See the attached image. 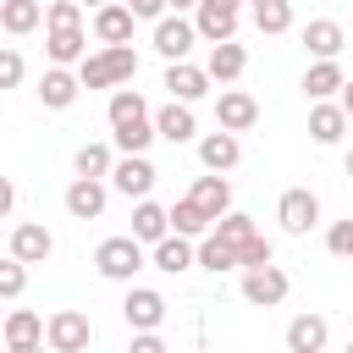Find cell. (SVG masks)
<instances>
[{
    "label": "cell",
    "mask_w": 353,
    "mask_h": 353,
    "mask_svg": "<svg viewBox=\"0 0 353 353\" xmlns=\"http://www.w3.org/2000/svg\"><path fill=\"white\" fill-rule=\"evenodd\" d=\"M138 77V50L132 44H121V50H94L83 66H77V83L83 88H121V83H132Z\"/></svg>",
    "instance_id": "obj_1"
},
{
    "label": "cell",
    "mask_w": 353,
    "mask_h": 353,
    "mask_svg": "<svg viewBox=\"0 0 353 353\" xmlns=\"http://www.w3.org/2000/svg\"><path fill=\"white\" fill-rule=\"evenodd\" d=\"M149 265V254L121 232V237H105L99 248H94V270L105 276V281H121V287H132V276Z\"/></svg>",
    "instance_id": "obj_2"
},
{
    "label": "cell",
    "mask_w": 353,
    "mask_h": 353,
    "mask_svg": "<svg viewBox=\"0 0 353 353\" xmlns=\"http://www.w3.org/2000/svg\"><path fill=\"white\" fill-rule=\"evenodd\" d=\"M188 22H193V33L215 50V44H232V39H237L243 6H237V0H199V11H193Z\"/></svg>",
    "instance_id": "obj_3"
},
{
    "label": "cell",
    "mask_w": 353,
    "mask_h": 353,
    "mask_svg": "<svg viewBox=\"0 0 353 353\" xmlns=\"http://www.w3.org/2000/svg\"><path fill=\"white\" fill-rule=\"evenodd\" d=\"M88 342H94V320L83 309H55L44 320V347L50 353H88Z\"/></svg>",
    "instance_id": "obj_4"
},
{
    "label": "cell",
    "mask_w": 353,
    "mask_h": 353,
    "mask_svg": "<svg viewBox=\"0 0 353 353\" xmlns=\"http://www.w3.org/2000/svg\"><path fill=\"white\" fill-rule=\"evenodd\" d=\"M165 292H154V287H127V298H121V320L132 325V336H143V331H160L165 325Z\"/></svg>",
    "instance_id": "obj_5"
},
{
    "label": "cell",
    "mask_w": 353,
    "mask_h": 353,
    "mask_svg": "<svg viewBox=\"0 0 353 353\" xmlns=\"http://www.w3.org/2000/svg\"><path fill=\"white\" fill-rule=\"evenodd\" d=\"M154 160L149 154H116V165H110V188L121 193V199H132V204H143L149 199V188H154Z\"/></svg>",
    "instance_id": "obj_6"
},
{
    "label": "cell",
    "mask_w": 353,
    "mask_h": 353,
    "mask_svg": "<svg viewBox=\"0 0 353 353\" xmlns=\"http://www.w3.org/2000/svg\"><path fill=\"white\" fill-rule=\"evenodd\" d=\"M276 221H281L287 237H309V232L320 226V199H314L309 188H287V193L276 199Z\"/></svg>",
    "instance_id": "obj_7"
},
{
    "label": "cell",
    "mask_w": 353,
    "mask_h": 353,
    "mask_svg": "<svg viewBox=\"0 0 353 353\" xmlns=\"http://www.w3.org/2000/svg\"><path fill=\"white\" fill-rule=\"evenodd\" d=\"M44 55H50V66H61V72L83 66V61H88V28H83V22L44 28Z\"/></svg>",
    "instance_id": "obj_8"
},
{
    "label": "cell",
    "mask_w": 353,
    "mask_h": 353,
    "mask_svg": "<svg viewBox=\"0 0 353 353\" xmlns=\"http://www.w3.org/2000/svg\"><path fill=\"white\" fill-rule=\"evenodd\" d=\"M215 121H221V132H248L254 121H259V99L248 94V88H221L215 94Z\"/></svg>",
    "instance_id": "obj_9"
},
{
    "label": "cell",
    "mask_w": 353,
    "mask_h": 353,
    "mask_svg": "<svg viewBox=\"0 0 353 353\" xmlns=\"http://www.w3.org/2000/svg\"><path fill=\"white\" fill-rule=\"evenodd\" d=\"M287 292H292V281H287V270H281V265H259V270H243V298H248L254 309H276Z\"/></svg>",
    "instance_id": "obj_10"
},
{
    "label": "cell",
    "mask_w": 353,
    "mask_h": 353,
    "mask_svg": "<svg viewBox=\"0 0 353 353\" xmlns=\"http://www.w3.org/2000/svg\"><path fill=\"white\" fill-rule=\"evenodd\" d=\"M50 254H55V237H50L44 221H17L11 226V259L17 265H44Z\"/></svg>",
    "instance_id": "obj_11"
},
{
    "label": "cell",
    "mask_w": 353,
    "mask_h": 353,
    "mask_svg": "<svg viewBox=\"0 0 353 353\" xmlns=\"http://www.w3.org/2000/svg\"><path fill=\"white\" fill-rule=\"evenodd\" d=\"M193 44H199V33H193V22H188V17H171V11H165V17L154 22V50L165 55V66L188 61V50H193Z\"/></svg>",
    "instance_id": "obj_12"
},
{
    "label": "cell",
    "mask_w": 353,
    "mask_h": 353,
    "mask_svg": "<svg viewBox=\"0 0 353 353\" xmlns=\"http://www.w3.org/2000/svg\"><path fill=\"white\" fill-rule=\"evenodd\" d=\"M160 88L171 94V105H199V99L210 94V77H204V66L176 61V66H165V83H160Z\"/></svg>",
    "instance_id": "obj_13"
},
{
    "label": "cell",
    "mask_w": 353,
    "mask_h": 353,
    "mask_svg": "<svg viewBox=\"0 0 353 353\" xmlns=\"http://www.w3.org/2000/svg\"><path fill=\"white\" fill-rule=\"evenodd\" d=\"M237 160H243V143L232 132H199V165H204V176H226Z\"/></svg>",
    "instance_id": "obj_14"
},
{
    "label": "cell",
    "mask_w": 353,
    "mask_h": 353,
    "mask_svg": "<svg viewBox=\"0 0 353 353\" xmlns=\"http://www.w3.org/2000/svg\"><path fill=\"white\" fill-rule=\"evenodd\" d=\"M105 116H110V132H132V127H149V99L138 94V88H116L110 94V105H105Z\"/></svg>",
    "instance_id": "obj_15"
},
{
    "label": "cell",
    "mask_w": 353,
    "mask_h": 353,
    "mask_svg": "<svg viewBox=\"0 0 353 353\" xmlns=\"http://www.w3.org/2000/svg\"><path fill=\"white\" fill-rule=\"evenodd\" d=\"M154 138H165V143H199V121H193V105H160L154 116Z\"/></svg>",
    "instance_id": "obj_16"
},
{
    "label": "cell",
    "mask_w": 353,
    "mask_h": 353,
    "mask_svg": "<svg viewBox=\"0 0 353 353\" xmlns=\"http://www.w3.org/2000/svg\"><path fill=\"white\" fill-rule=\"evenodd\" d=\"M88 28H94L99 50H121V44H132V11H127V6H99Z\"/></svg>",
    "instance_id": "obj_17"
},
{
    "label": "cell",
    "mask_w": 353,
    "mask_h": 353,
    "mask_svg": "<svg viewBox=\"0 0 353 353\" xmlns=\"http://www.w3.org/2000/svg\"><path fill=\"white\" fill-rule=\"evenodd\" d=\"M105 204H110V188H105V182L72 176V188H66V215H72V221H99Z\"/></svg>",
    "instance_id": "obj_18"
},
{
    "label": "cell",
    "mask_w": 353,
    "mask_h": 353,
    "mask_svg": "<svg viewBox=\"0 0 353 353\" xmlns=\"http://www.w3.org/2000/svg\"><path fill=\"white\" fill-rule=\"evenodd\" d=\"M243 72H248V50H243L237 39H232V44H215V50L204 55V77H210V83H221V88H226V83H237Z\"/></svg>",
    "instance_id": "obj_19"
},
{
    "label": "cell",
    "mask_w": 353,
    "mask_h": 353,
    "mask_svg": "<svg viewBox=\"0 0 353 353\" xmlns=\"http://www.w3.org/2000/svg\"><path fill=\"white\" fill-rule=\"evenodd\" d=\"M77 94H83L77 72H61V66H50V72L39 77V105H44V110H72V105H77Z\"/></svg>",
    "instance_id": "obj_20"
},
{
    "label": "cell",
    "mask_w": 353,
    "mask_h": 353,
    "mask_svg": "<svg viewBox=\"0 0 353 353\" xmlns=\"http://www.w3.org/2000/svg\"><path fill=\"white\" fill-rule=\"evenodd\" d=\"M188 199H193V204L210 215V226H215L221 215H232V182H226V176H193Z\"/></svg>",
    "instance_id": "obj_21"
},
{
    "label": "cell",
    "mask_w": 353,
    "mask_h": 353,
    "mask_svg": "<svg viewBox=\"0 0 353 353\" xmlns=\"http://www.w3.org/2000/svg\"><path fill=\"white\" fill-rule=\"evenodd\" d=\"M138 248H154L160 237H171V221H165V204H154V199H143V204H132V232H127Z\"/></svg>",
    "instance_id": "obj_22"
},
{
    "label": "cell",
    "mask_w": 353,
    "mask_h": 353,
    "mask_svg": "<svg viewBox=\"0 0 353 353\" xmlns=\"http://www.w3.org/2000/svg\"><path fill=\"white\" fill-rule=\"evenodd\" d=\"M325 336H331L325 314H292L287 320V353H325Z\"/></svg>",
    "instance_id": "obj_23"
},
{
    "label": "cell",
    "mask_w": 353,
    "mask_h": 353,
    "mask_svg": "<svg viewBox=\"0 0 353 353\" xmlns=\"http://www.w3.org/2000/svg\"><path fill=\"white\" fill-rule=\"evenodd\" d=\"M342 83H347L342 61H314V66L303 72V94H309L314 105H331V99L342 94Z\"/></svg>",
    "instance_id": "obj_24"
},
{
    "label": "cell",
    "mask_w": 353,
    "mask_h": 353,
    "mask_svg": "<svg viewBox=\"0 0 353 353\" xmlns=\"http://www.w3.org/2000/svg\"><path fill=\"white\" fill-rule=\"evenodd\" d=\"M303 50H309L314 61H336V55H342V22H331V17L303 22Z\"/></svg>",
    "instance_id": "obj_25"
},
{
    "label": "cell",
    "mask_w": 353,
    "mask_h": 353,
    "mask_svg": "<svg viewBox=\"0 0 353 353\" xmlns=\"http://www.w3.org/2000/svg\"><path fill=\"white\" fill-rule=\"evenodd\" d=\"M0 336H6V347L44 342V314H39V309H6V320H0Z\"/></svg>",
    "instance_id": "obj_26"
},
{
    "label": "cell",
    "mask_w": 353,
    "mask_h": 353,
    "mask_svg": "<svg viewBox=\"0 0 353 353\" xmlns=\"http://www.w3.org/2000/svg\"><path fill=\"white\" fill-rule=\"evenodd\" d=\"M309 138L325 143V149L347 138V116L336 110V99H331V105H309Z\"/></svg>",
    "instance_id": "obj_27"
},
{
    "label": "cell",
    "mask_w": 353,
    "mask_h": 353,
    "mask_svg": "<svg viewBox=\"0 0 353 353\" xmlns=\"http://www.w3.org/2000/svg\"><path fill=\"white\" fill-rule=\"evenodd\" d=\"M165 221H171V237H188V243L210 237V215H204L193 199H176V204L165 210Z\"/></svg>",
    "instance_id": "obj_28"
},
{
    "label": "cell",
    "mask_w": 353,
    "mask_h": 353,
    "mask_svg": "<svg viewBox=\"0 0 353 353\" xmlns=\"http://www.w3.org/2000/svg\"><path fill=\"white\" fill-rule=\"evenodd\" d=\"M149 265L165 270V276H182V270H193V243L188 237H160L149 248Z\"/></svg>",
    "instance_id": "obj_29"
},
{
    "label": "cell",
    "mask_w": 353,
    "mask_h": 353,
    "mask_svg": "<svg viewBox=\"0 0 353 353\" xmlns=\"http://www.w3.org/2000/svg\"><path fill=\"white\" fill-rule=\"evenodd\" d=\"M110 165H116L110 143H77V154H72V171H77L83 182H105V176H110Z\"/></svg>",
    "instance_id": "obj_30"
},
{
    "label": "cell",
    "mask_w": 353,
    "mask_h": 353,
    "mask_svg": "<svg viewBox=\"0 0 353 353\" xmlns=\"http://www.w3.org/2000/svg\"><path fill=\"white\" fill-rule=\"evenodd\" d=\"M193 265L210 270V276H226V270H237V248H226V243H215V237H199V243H193Z\"/></svg>",
    "instance_id": "obj_31"
},
{
    "label": "cell",
    "mask_w": 353,
    "mask_h": 353,
    "mask_svg": "<svg viewBox=\"0 0 353 353\" xmlns=\"http://www.w3.org/2000/svg\"><path fill=\"white\" fill-rule=\"evenodd\" d=\"M39 22H44V6L39 0H6L0 6V28L6 33H33Z\"/></svg>",
    "instance_id": "obj_32"
},
{
    "label": "cell",
    "mask_w": 353,
    "mask_h": 353,
    "mask_svg": "<svg viewBox=\"0 0 353 353\" xmlns=\"http://www.w3.org/2000/svg\"><path fill=\"white\" fill-rule=\"evenodd\" d=\"M210 237H215V243H226V248H243L248 237H259V226H254V215L232 210V215H221V221L210 226Z\"/></svg>",
    "instance_id": "obj_33"
},
{
    "label": "cell",
    "mask_w": 353,
    "mask_h": 353,
    "mask_svg": "<svg viewBox=\"0 0 353 353\" xmlns=\"http://www.w3.org/2000/svg\"><path fill=\"white\" fill-rule=\"evenodd\" d=\"M248 17H254L259 33H287V28H292V6H287V0H254Z\"/></svg>",
    "instance_id": "obj_34"
},
{
    "label": "cell",
    "mask_w": 353,
    "mask_h": 353,
    "mask_svg": "<svg viewBox=\"0 0 353 353\" xmlns=\"http://www.w3.org/2000/svg\"><path fill=\"white\" fill-rule=\"evenodd\" d=\"M259 265H276V248H270V237L259 232V237H248L243 248H237V270H259Z\"/></svg>",
    "instance_id": "obj_35"
},
{
    "label": "cell",
    "mask_w": 353,
    "mask_h": 353,
    "mask_svg": "<svg viewBox=\"0 0 353 353\" xmlns=\"http://www.w3.org/2000/svg\"><path fill=\"white\" fill-rule=\"evenodd\" d=\"M28 292V265H17L11 254L0 259V298H22Z\"/></svg>",
    "instance_id": "obj_36"
},
{
    "label": "cell",
    "mask_w": 353,
    "mask_h": 353,
    "mask_svg": "<svg viewBox=\"0 0 353 353\" xmlns=\"http://www.w3.org/2000/svg\"><path fill=\"white\" fill-rule=\"evenodd\" d=\"M325 248H331L336 259H353V215H347V221H331V226H325Z\"/></svg>",
    "instance_id": "obj_37"
},
{
    "label": "cell",
    "mask_w": 353,
    "mask_h": 353,
    "mask_svg": "<svg viewBox=\"0 0 353 353\" xmlns=\"http://www.w3.org/2000/svg\"><path fill=\"white\" fill-rule=\"evenodd\" d=\"M66 22H83V6L77 0H50L44 6V28H66Z\"/></svg>",
    "instance_id": "obj_38"
},
{
    "label": "cell",
    "mask_w": 353,
    "mask_h": 353,
    "mask_svg": "<svg viewBox=\"0 0 353 353\" xmlns=\"http://www.w3.org/2000/svg\"><path fill=\"white\" fill-rule=\"evenodd\" d=\"M22 72H28V66H22V55H17L11 44H0V94H6V88H17V83H22Z\"/></svg>",
    "instance_id": "obj_39"
},
{
    "label": "cell",
    "mask_w": 353,
    "mask_h": 353,
    "mask_svg": "<svg viewBox=\"0 0 353 353\" xmlns=\"http://www.w3.org/2000/svg\"><path fill=\"white\" fill-rule=\"evenodd\" d=\"M127 353H171V347H165V336H160V331H143V336H132V342H127Z\"/></svg>",
    "instance_id": "obj_40"
},
{
    "label": "cell",
    "mask_w": 353,
    "mask_h": 353,
    "mask_svg": "<svg viewBox=\"0 0 353 353\" xmlns=\"http://www.w3.org/2000/svg\"><path fill=\"white\" fill-rule=\"evenodd\" d=\"M127 11H132V22H138V17H143V22H160V17H165V6H160V0H132Z\"/></svg>",
    "instance_id": "obj_41"
},
{
    "label": "cell",
    "mask_w": 353,
    "mask_h": 353,
    "mask_svg": "<svg viewBox=\"0 0 353 353\" xmlns=\"http://www.w3.org/2000/svg\"><path fill=\"white\" fill-rule=\"evenodd\" d=\"M11 210H17V182H11V176H0V221H6Z\"/></svg>",
    "instance_id": "obj_42"
},
{
    "label": "cell",
    "mask_w": 353,
    "mask_h": 353,
    "mask_svg": "<svg viewBox=\"0 0 353 353\" xmlns=\"http://www.w3.org/2000/svg\"><path fill=\"white\" fill-rule=\"evenodd\" d=\"M336 110L353 121V77H347V83H342V94H336Z\"/></svg>",
    "instance_id": "obj_43"
},
{
    "label": "cell",
    "mask_w": 353,
    "mask_h": 353,
    "mask_svg": "<svg viewBox=\"0 0 353 353\" xmlns=\"http://www.w3.org/2000/svg\"><path fill=\"white\" fill-rule=\"evenodd\" d=\"M11 353H44V342H28V347H11Z\"/></svg>",
    "instance_id": "obj_44"
},
{
    "label": "cell",
    "mask_w": 353,
    "mask_h": 353,
    "mask_svg": "<svg viewBox=\"0 0 353 353\" xmlns=\"http://www.w3.org/2000/svg\"><path fill=\"white\" fill-rule=\"evenodd\" d=\"M342 165H347V176H353V149H347V154H342Z\"/></svg>",
    "instance_id": "obj_45"
},
{
    "label": "cell",
    "mask_w": 353,
    "mask_h": 353,
    "mask_svg": "<svg viewBox=\"0 0 353 353\" xmlns=\"http://www.w3.org/2000/svg\"><path fill=\"white\" fill-rule=\"evenodd\" d=\"M347 353H353V342H347Z\"/></svg>",
    "instance_id": "obj_46"
},
{
    "label": "cell",
    "mask_w": 353,
    "mask_h": 353,
    "mask_svg": "<svg viewBox=\"0 0 353 353\" xmlns=\"http://www.w3.org/2000/svg\"><path fill=\"white\" fill-rule=\"evenodd\" d=\"M0 320H6V309H0Z\"/></svg>",
    "instance_id": "obj_47"
}]
</instances>
